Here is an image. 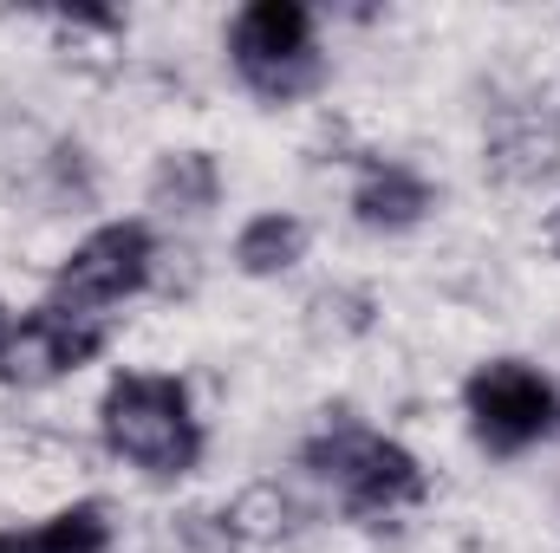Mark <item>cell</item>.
I'll return each instance as SVG.
<instances>
[{
    "instance_id": "obj_1",
    "label": "cell",
    "mask_w": 560,
    "mask_h": 553,
    "mask_svg": "<svg viewBox=\"0 0 560 553\" xmlns=\"http://www.w3.org/2000/svg\"><path fill=\"white\" fill-rule=\"evenodd\" d=\"M98 436L125 469H138L150 482L196 475L202 449H209V430L196 416L189 385L176 372H143V365L112 372V385L98 398Z\"/></svg>"
},
{
    "instance_id": "obj_2",
    "label": "cell",
    "mask_w": 560,
    "mask_h": 553,
    "mask_svg": "<svg viewBox=\"0 0 560 553\" xmlns=\"http://www.w3.org/2000/svg\"><path fill=\"white\" fill-rule=\"evenodd\" d=\"M300 462H306V469L339 495V508H346L352 521H365V528H385V521H398V515H411V508L430 502V469H423L398 436L359 423L352 411L326 416V423L300 443Z\"/></svg>"
},
{
    "instance_id": "obj_3",
    "label": "cell",
    "mask_w": 560,
    "mask_h": 553,
    "mask_svg": "<svg viewBox=\"0 0 560 553\" xmlns=\"http://www.w3.org/2000/svg\"><path fill=\"white\" fill-rule=\"evenodd\" d=\"M229 66L261 105H300L326 85L319 13L300 0H248L229 20Z\"/></svg>"
},
{
    "instance_id": "obj_4",
    "label": "cell",
    "mask_w": 560,
    "mask_h": 553,
    "mask_svg": "<svg viewBox=\"0 0 560 553\" xmlns=\"http://www.w3.org/2000/svg\"><path fill=\"white\" fill-rule=\"evenodd\" d=\"M156 261H163V248H156V228H150V222H138V215L98 222V228H92L85 242H72V255L52 268L46 299L105 319L112 306L138 299L143 286L156 280Z\"/></svg>"
},
{
    "instance_id": "obj_5",
    "label": "cell",
    "mask_w": 560,
    "mask_h": 553,
    "mask_svg": "<svg viewBox=\"0 0 560 553\" xmlns=\"http://www.w3.org/2000/svg\"><path fill=\"white\" fill-rule=\"evenodd\" d=\"M463 416L489 456H522L560 430V391L528 358H489L463 378Z\"/></svg>"
},
{
    "instance_id": "obj_6",
    "label": "cell",
    "mask_w": 560,
    "mask_h": 553,
    "mask_svg": "<svg viewBox=\"0 0 560 553\" xmlns=\"http://www.w3.org/2000/svg\"><path fill=\"white\" fill-rule=\"evenodd\" d=\"M105 339H112V326L98 313H72L59 299H39V306L13 313V332H7V352H0V385L46 391L72 372H85L105 352Z\"/></svg>"
},
{
    "instance_id": "obj_7",
    "label": "cell",
    "mask_w": 560,
    "mask_h": 553,
    "mask_svg": "<svg viewBox=\"0 0 560 553\" xmlns=\"http://www.w3.org/2000/svg\"><path fill=\"white\" fill-rule=\"evenodd\" d=\"M436 209V183L398 163V156H365L359 163V183H352V222L365 235H411L430 222Z\"/></svg>"
},
{
    "instance_id": "obj_8",
    "label": "cell",
    "mask_w": 560,
    "mask_h": 553,
    "mask_svg": "<svg viewBox=\"0 0 560 553\" xmlns=\"http://www.w3.org/2000/svg\"><path fill=\"white\" fill-rule=\"evenodd\" d=\"M482 163L495 183H541L560 169V118L541 105H509L495 111L489 138H482Z\"/></svg>"
},
{
    "instance_id": "obj_9",
    "label": "cell",
    "mask_w": 560,
    "mask_h": 553,
    "mask_svg": "<svg viewBox=\"0 0 560 553\" xmlns=\"http://www.w3.org/2000/svg\"><path fill=\"white\" fill-rule=\"evenodd\" d=\"M112 548V515L105 502H66L39 521H7L0 553H105Z\"/></svg>"
},
{
    "instance_id": "obj_10",
    "label": "cell",
    "mask_w": 560,
    "mask_h": 553,
    "mask_svg": "<svg viewBox=\"0 0 560 553\" xmlns=\"http://www.w3.org/2000/svg\"><path fill=\"white\" fill-rule=\"evenodd\" d=\"M306 222L293 215V209H261V215H248L242 228H235V274L248 280H280L293 274L300 261H306Z\"/></svg>"
},
{
    "instance_id": "obj_11",
    "label": "cell",
    "mask_w": 560,
    "mask_h": 553,
    "mask_svg": "<svg viewBox=\"0 0 560 553\" xmlns=\"http://www.w3.org/2000/svg\"><path fill=\"white\" fill-rule=\"evenodd\" d=\"M222 202V169H215V156L209 150H170V156H156V169H150V209H163V215H209Z\"/></svg>"
},
{
    "instance_id": "obj_12",
    "label": "cell",
    "mask_w": 560,
    "mask_h": 553,
    "mask_svg": "<svg viewBox=\"0 0 560 553\" xmlns=\"http://www.w3.org/2000/svg\"><path fill=\"white\" fill-rule=\"evenodd\" d=\"M293 502L280 495L275 482H261V489H248L235 508H229V528L242 534V541H280V534H293Z\"/></svg>"
},
{
    "instance_id": "obj_13",
    "label": "cell",
    "mask_w": 560,
    "mask_h": 553,
    "mask_svg": "<svg viewBox=\"0 0 560 553\" xmlns=\"http://www.w3.org/2000/svg\"><path fill=\"white\" fill-rule=\"evenodd\" d=\"M242 534L229 528V515H176V553H235Z\"/></svg>"
},
{
    "instance_id": "obj_14",
    "label": "cell",
    "mask_w": 560,
    "mask_h": 553,
    "mask_svg": "<svg viewBox=\"0 0 560 553\" xmlns=\"http://www.w3.org/2000/svg\"><path fill=\"white\" fill-rule=\"evenodd\" d=\"M7 332H13V306L0 299V352H7Z\"/></svg>"
},
{
    "instance_id": "obj_15",
    "label": "cell",
    "mask_w": 560,
    "mask_h": 553,
    "mask_svg": "<svg viewBox=\"0 0 560 553\" xmlns=\"http://www.w3.org/2000/svg\"><path fill=\"white\" fill-rule=\"evenodd\" d=\"M548 248L560 255V202H555V215H548Z\"/></svg>"
}]
</instances>
